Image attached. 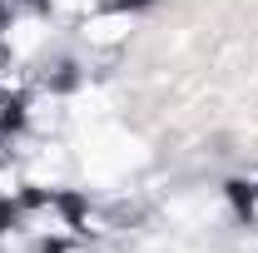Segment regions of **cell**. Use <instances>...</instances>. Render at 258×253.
<instances>
[{
    "label": "cell",
    "mask_w": 258,
    "mask_h": 253,
    "mask_svg": "<svg viewBox=\"0 0 258 253\" xmlns=\"http://www.w3.org/2000/svg\"><path fill=\"white\" fill-rule=\"evenodd\" d=\"M30 228H35V233H60V228H64V214L45 204V209H40V214L30 219Z\"/></svg>",
    "instance_id": "cell-4"
},
{
    "label": "cell",
    "mask_w": 258,
    "mask_h": 253,
    "mask_svg": "<svg viewBox=\"0 0 258 253\" xmlns=\"http://www.w3.org/2000/svg\"><path fill=\"white\" fill-rule=\"evenodd\" d=\"M55 253H90V248H75V243H60Z\"/></svg>",
    "instance_id": "cell-5"
},
{
    "label": "cell",
    "mask_w": 258,
    "mask_h": 253,
    "mask_svg": "<svg viewBox=\"0 0 258 253\" xmlns=\"http://www.w3.org/2000/svg\"><path fill=\"white\" fill-rule=\"evenodd\" d=\"M129 30H134V20L119 15V10H109V15H85V40H90V45H119Z\"/></svg>",
    "instance_id": "cell-2"
},
{
    "label": "cell",
    "mask_w": 258,
    "mask_h": 253,
    "mask_svg": "<svg viewBox=\"0 0 258 253\" xmlns=\"http://www.w3.org/2000/svg\"><path fill=\"white\" fill-rule=\"evenodd\" d=\"M144 164V144L119 124H95L80 144V169L95 179V184H109V179H124L129 169Z\"/></svg>",
    "instance_id": "cell-1"
},
{
    "label": "cell",
    "mask_w": 258,
    "mask_h": 253,
    "mask_svg": "<svg viewBox=\"0 0 258 253\" xmlns=\"http://www.w3.org/2000/svg\"><path fill=\"white\" fill-rule=\"evenodd\" d=\"M5 45H10V55H35L40 45H45V30H40V20H15L10 30H5Z\"/></svg>",
    "instance_id": "cell-3"
}]
</instances>
